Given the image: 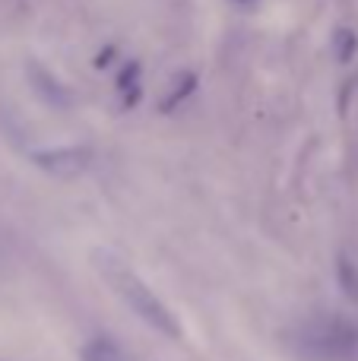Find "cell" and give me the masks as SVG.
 <instances>
[{
	"mask_svg": "<svg viewBox=\"0 0 358 361\" xmlns=\"http://www.w3.org/2000/svg\"><path fill=\"white\" fill-rule=\"evenodd\" d=\"M92 263H95V269H99L101 279L108 282V288H111V292L118 295V298L124 301V305L130 307L146 326H152L156 333H162V336H168V339L184 336L181 324H178V317L168 311V305H165V301L159 298L143 279H140L137 269H133L130 263H124L118 254H111V250H105V247L95 250Z\"/></svg>",
	"mask_w": 358,
	"mask_h": 361,
	"instance_id": "cell-1",
	"label": "cell"
},
{
	"mask_svg": "<svg viewBox=\"0 0 358 361\" xmlns=\"http://www.w3.org/2000/svg\"><path fill=\"white\" fill-rule=\"evenodd\" d=\"M289 339L292 349L308 361H358V324L342 314L304 320Z\"/></svg>",
	"mask_w": 358,
	"mask_h": 361,
	"instance_id": "cell-2",
	"label": "cell"
},
{
	"mask_svg": "<svg viewBox=\"0 0 358 361\" xmlns=\"http://www.w3.org/2000/svg\"><path fill=\"white\" fill-rule=\"evenodd\" d=\"M32 165L38 171H44L48 178L57 180H73L80 175H86L92 165V149L89 146H54V149H38L32 152Z\"/></svg>",
	"mask_w": 358,
	"mask_h": 361,
	"instance_id": "cell-3",
	"label": "cell"
},
{
	"mask_svg": "<svg viewBox=\"0 0 358 361\" xmlns=\"http://www.w3.org/2000/svg\"><path fill=\"white\" fill-rule=\"evenodd\" d=\"M29 82H32L35 95L44 102V105H51V108H70L73 105V92H70L51 70H44L38 61L29 63Z\"/></svg>",
	"mask_w": 358,
	"mask_h": 361,
	"instance_id": "cell-4",
	"label": "cell"
},
{
	"mask_svg": "<svg viewBox=\"0 0 358 361\" xmlns=\"http://www.w3.org/2000/svg\"><path fill=\"white\" fill-rule=\"evenodd\" d=\"M197 89V73H190V70H184V73H178L175 76V82H171V89L165 92V99L159 102V111H165V114H171L181 102H187V95Z\"/></svg>",
	"mask_w": 358,
	"mask_h": 361,
	"instance_id": "cell-5",
	"label": "cell"
},
{
	"mask_svg": "<svg viewBox=\"0 0 358 361\" xmlns=\"http://www.w3.org/2000/svg\"><path fill=\"white\" fill-rule=\"evenodd\" d=\"M82 361H127V355L121 352L118 343H111L108 336H95L82 345Z\"/></svg>",
	"mask_w": 358,
	"mask_h": 361,
	"instance_id": "cell-6",
	"label": "cell"
},
{
	"mask_svg": "<svg viewBox=\"0 0 358 361\" xmlns=\"http://www.w3.org/2000/svg\"><path fill=\"white\" fill-rule=\"evenodd\" d=\"M336 276H340L342 292H346L352 301H358V267L349 260V257H340V263H336Z\"/></svg>",
	"mask_w": 358,
	"mask_h": 361,
	"instance_id": "cell-7",
	"label": "cell"
},
{
	"mask_svg": "<svg viewBox=\"0 0 358 361\" xmlns=\"http://www.w3.org/2000/svg\"><path fill=\"white\" fill-rule=\"evenodd\" d=\"M333 42H336V57H340L342 63L352 61L355 51H358V38H355V32H352V29H336Z\"/></svg>",
	"mask_w": 358,
	"mask_h": 361,
	"instance_id": "cell-8",
	"label": "cell"
},
{
	"mask_svg": "<svg viewBox=\"0 0 358 361\" xmlns=\"http://www.w3.org/2000/svg\"><path fill=\"white\" fill-rule=\"evenodd\" d=\"M235 4H241V6H247V4H254V0H235Z\"/></svg>",
	"mask_w": 358,
	"mask_h": 361,
	"instance_id": "cell-9",
	"label": "cell"
}]
</instances>
